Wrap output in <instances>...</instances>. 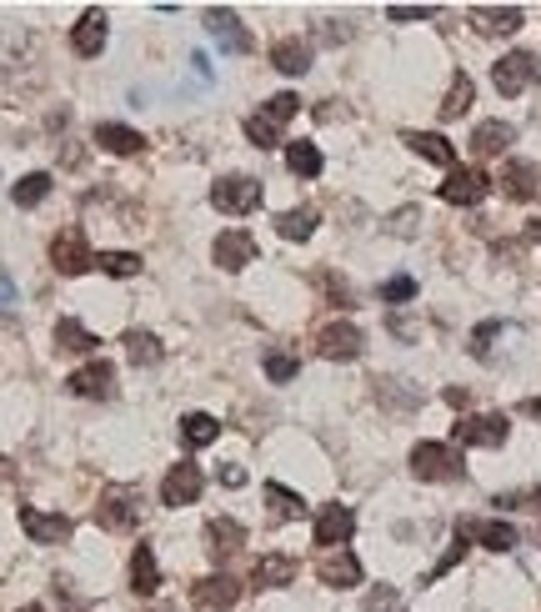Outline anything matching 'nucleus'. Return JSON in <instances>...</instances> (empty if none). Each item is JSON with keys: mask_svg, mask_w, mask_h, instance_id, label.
Returning <instances> with one entry per match:
<instances>
[{"mask_svg": "<svg viewBox=\"0 0 541 612\" xmlns=\"http://www.w3.org/2000/svg\"><path fill=\"white\" fill-rule=\"evenodd\" d=\"M366 612H406V607H401V592L396 587H371L366 592Z\"/></svg>", "mask_w": 541, "mask_h": 612, "instance_id": "nucleus-40", "label": "nucleus"}, {"mask_svg": "<svg viewBox=\"0 0 541 612\" xmlns=\"http://www.w3.org/2000/svg\"><path fill=\"white\" fill-rule=\"evenodd\" d=\"M201 492H206V472H201L196 462H176V467L166 472V482H161V502H166V507H191Z\"/></svg>", "mask_w": 541, "mask_h": 612, "instance_id": "nucleus-7", "label": "nucleus"}, {"mask_svg": "<svg viewBox=\"0 0 541 612\" xmlns=\"http://www.w3.org/2000/svg\"><path fill=\"white\" fill-rule=\"evenodd\" d=\"M416 296V281L411 276H391V281H381V301H411Z\"/></svg>", "mask_w": 541, "mask_h": 612, "instance_id": "nucleus-41", "label": "nucleus"}, {"mask_svg": "<svg viewBox=\"0 0 541 612\" xmlns=\"http://www.w3.org/2000/svg\"><path fill=\"white\" fill-rule=\"evenodd\" d=\"M316 281H321V286H326V291H331V301H336V306H351V291H346V281H341V276H336V271H321V276H316Z\"/></svg>", "mask_w": 541, "mask_h": 612, "instance_id": "nucleus-43", "label": "nucleus"}, {"mask_svg": "<svg viewBox=\"0 0 541 612\" xmlns=\"http://www.w3.org/2000/svg\"><path fill=\"white\" fill-rule=\"evenodd\" d=\"M316 577H321L326 587H361V557H356L351 547H336V552H326V557L316 562Z\"/></svg>", "mask_w": 541, "mask_h": 612, "instance_id": "nucleus-13", "label": "nucleus"}, {"mask_svg": "<svg viewBox=\"0 0 541 612\" xmlns=\"http://www.w3.org/2000/svg\"><path fill=\"white\" fill-rule=\"evenodd\" d=\"M261 367H266V377H271V382H291V377L301 372L296 352H266V362H261Z\"/></svg>", "mask_w": 541, "mask_h": 612, "instance_id": "nucleus-38", "label": "nucleus"}, {"mask_svg": "<svg viewBox=\"0 0 541 612\" xmlns=\"http://www.w3.org/2000/svg\"><path fill=\"white\" fill-rule=\"evenodd\" d=\"M96 146H106V151H116V156H136V151L146 146V136H141V131H131V126L101 121V126H96Z\"/></svg>", "mask_w": 541, "mask_h": 612, "instance_id": "nucleus-24", "label": "nucleus"}, {"mask_svg": "<svg viewBox=\"0 0 541 612\" xmlns=\"http://www.w3.org/2000/svg\"><path fill=\"white\" fill-rule=\"evenodd\" d=\"M126 357L136 367H151V362H161V342L151 332H126Z\"/></svg>", "mask_w": 541, "mask_h": 612, "instance_id": "nucleus-35", "label": "nucleus"}, {"mask_svg": "<svg viewBox=\"0 0 541 612\" xmlns=\"http://www.w3.org/2000/svg\"><path fill=\"white\" fill-rule=\"evenodd\" d=\"M501 337V322H486V327H476L471 332V357H491V342Z\"/></svg>", "mask_w": 541, "mask_h": 612, "instance_id": "nucleus-42", "label": "nucleus"}, {"mask_svg": "<svg viewBox=\"0 0 541 612\" xmlns=\"http://www.w3.org/2000/svg\"><path fill=\"white\" fill-rule=\"evenodd\" d=\"M361 347H366V337H361L356 322H326V327L316 332V352H321L326 362H356Z\"/></svg>", "mask_w": 541, "mask_h": 612, "instance_id": "nucleus-4", "label": "nucleus"}, {"mask_svg": "<svg viewBox=\"0 0 541 612\" xmlns=\"http://www.w3.org/2000/svg\"><path fill=\"white\" fill-rule=\"evenodd\" d=\"M386 16H391V21H431L436 6H391Z\"/></svg>", "mask_w": 541, "mask_h": 612, "instance_id": "nucleus-44", "label": "nucleus"}, {"mask_svg": "<svg viewBox=\"0 0 541 612\" xmlns=\"http://www.w3.org/2000/svg\"><path fill=\"white\" fill-rule=\"evenodd\" d=\"M26 612H41V607H26Z\"/></svg>", "mask_w": 541, "mask_h": 612, "instance_id": "nucleus-51", "label": "nucleus"}, {"mask_svg": "<svg viewBox=\"0 0 541 612\" xmlns=\"http://www.w3.org/2000/svg\"><path fill=\"white\" fill-rule=\"evenodd\" d=\"M316 226H321V216H316L311 206H296V211H281V216H276V231H281L286 241H311Z\"/></svg>", "mask_w": 541, "mask_h": 612, "instance_id": "nucleus-30", "label": "nucleus"}, {"mask_svg": "<svg viewBox=\"0 0 541 612\" xmlns=\"http://www.w3.org/2000/svg\"><path fill=\"white\" fill-rule=\"evenodd\" d=\"M411 472H416L421 482H461V477H466V462H461V452L446 447V442H416V447H411Z\"/></svg>", "mask_w": 541, "mask_h": 612, "instance_id": "nucleus-1", "label": "nucleus"}, {"mask_svg": "<svg viewBox=\"0 0 541 612\" xmlns=\"http://www.w3.org/2000/svg\"><path fill=\"white\" fill-rule=\"evenodd\" d=\"M536 76H541V66H536L531 51H511V56H501V61L491 66V86H496L501 96H521L526 86H536Z\"/></svg>", "mask_w": 541, "mask_h": 612, "instance_id": "nucleus-3", "label": "nucleus"}, {"mask_svg": "<svg viewBox=\"0 0 541 612\" xmlns=\"http://www.w3.org/2000/svg\"><path fill=\"white\" fill-rule=\"evenodd\" d=\"M246 136H251V146H261V151L281 146V126H276L271 116H251V121H246Z\"/></svg>", "mask_w": 541, "mask_h": 612, "instance_id": "nucleus-37", "label": "nucleus"}, {"mask_svg": "<svg viewBox=\"0 0 541 612\" xmlns=\"http://www.w3.org/2000/svg\"><path fill=\"white\" fill-rule=\"evenodd\" d=\"M521 11L516 6H476L471 11V26L481 31V36H511V31H521Z\"/></svg>", "mask_w": 541, "mask_h": 612, "instance_id": "nucleus-19", "label": "nucleus"}, {"mask_svg": "<svg viewBox=\"0 0 541 612\" xmlns=\"http://www.w3.org/2000/svg\"><path fill=\"white\" fill-rule=\"evenodd\" d=\"M156 587H161V567H156V552H151V542H141V547H136V557H131V592L151 597Z\"/></svg>", "mask_w": 541, "mask_h": 612, "instance_id": "nucleus-25", "label": "nucleus"}, {"mask_svg": "<svg viewBox=\"0 0 541 612\" xmlns=\"http://www.w3.org/2000/svg\"><path fill=\"white\" fill-rule=\"evenodd\" d=\"M296 111H301V101H296L291 91H281V96H271V101H266V111H261V116H271L276 126H286V121H291Z\"/></svg>", "mask_w": 541, "mask_h": 612, "instance_id": "nucleus-39", "label": "nucleus"}, {"mask_svg": "<svg viewBox=\"0 0 541 612\" xmlns=\"http://www.w3.org/2000/svg\"><path fill=\"white\" fill-rule=\"evenodd\" d=\"M21 527H26V537L41 542V547H56V542L71 537V517H61V512H41V507H21Z\"/></svg>", "mask_w": 541, "mask_h": 612, "instance_id": "nucleus-11", "label": "nucleus"}, {"mask_svg": "<svg viewBox=\"0 0 541 612\" xmlns=\"http://www.w3.org/2000/svg\"><path fill=\"white\" fill-rule=\"evenodd\" d=\"M351 532H356V512L351 507L326 502L316 512V547H341V542H351Z\"/></svg>", "mask_w": 541, "mask_h": 612, "instance_id": "nucleus-12", "label": "nucleus"}, {"mask_svg": "<svg viewBox=\"0 0 541 612\" xmlns=\"http://www.w3.org/2000/svg\"><path fill=\"white\" fill-rule=\"evenodd\" d=\"M11 477H16V467H11L6 457H0V482H11Z\"/></svg>", "mask_w": 541, "mask_h": 612, "instance_id": "nucleus-49", "label": "nucleus"}, {"mask_svg": "<svg viewBox=\"0 0 541 612\" xmlns=\"http://www.w3.org/2000/svg\"><path fill=\"white\" fill-rule=\"evenodd\" d=\"M446 402L451 407H466V387H446Z\"/></svg>", "mask_w": 541, "mask_h": 612, "instance_id": "nucleus-48", "label": "nucleus"}, {"mask_svg": "<svg viewBox=\"0 0 541 612\" xmlns=\"http://www.w3.org/2000/svg\"><path fill=\"white\" fill-rule=\"evenodd\" d=\"M506 432H511V422L501 412H481V417H461L451 437H456V447H501Z\"/></svg>", "mask_w": 541, "mask_h": 612, "instance_id": "nucleus-6", "label": "nucleus"}, {"mask_svg": "<svg viewBox=\"0 0 541 612\" xmlns=\"http://www.w3.org/2000/svg\"><path fill=\"white\" fill-rule=\"evenodd\" d=\"M436 191H441L446 206H476V201L486 196V176H481L476 166H451L446 181H441Z\"/></svg>", "mask_w": 541, "mask_h": 612, "instance_id": "nucleus-10", "label": "nucleus"}, {"mask_svg": "<svg viewBox=\"0 0 541 612\" xmlns=\"http://www.w3.org/2000/svg\"><path fill=\"white\" fill-rule=\"evenodd\" d=\"M71 51L86 56V61L106 51V16H101V11H86V16L71 26Z\"/></svg>", "mask_w": 541, "mask_h": 612, "instance_id": "nucleus-17", "label": "nucleus"}, {"mask_svg": "<svg viewBox=\"0 0 541 612\" xmlns=\"http://www.w3.org/2000/svg\"><path fill=\"white\" fill-rule=\"evenodd\" d=\"M391 226H396L401 236H411V231H416V206H406V211H396V216H391Z\"/></svg>", "mask_w": 541, "mask_h": 612, "instance_id": "nucleus-47", "label": "nucleus"}, {"mask_svg": "<svg viewBox=\"0 0 541 612\" xmlns=\"http://www.w3.org/2000/svg\"><path fill=\"white\" fill-rule=\"evenodd\" d=\"M46 196H51V176L46 171H31V176L16 181V206H41Z\"/></svg>", "mask_w": 541, "mask_h": 612, "instance_id": "nucleus-34", "label": "nucleus"}, {"mask_svg": "<svg viewBox=\"0 0 541 612\" xmlns=\"http://www.w3.org/2000/svg\"><path fill=\"white\" fill-rule=\"evenodd\" d=\"M211 206L226 211V216H246V211L261 206V181L256 176H221L211 186Z\"/></svg>", "mask_w": 541, "mask_h": 612, "instance_id": "nucleus-2", "label": "nucleus"}, {"mask_svg": "<svg viewBox=\"0 0 541 612\" xmlns=\"http://www.w3.org/2000/svg\"><path fill=\"white\" fill-rule=\"evenodd\" d=\"M206 542H211V557H216V562H231V557L246 547V527H241V522L216 517V522H211V532H206Z\"/></svg>", "mask_w": 541, "mask_h": 612, "instance_id": "nucleus-23", "label": "nucleus"}, {"mask_svg": "<svg viewBox=\"0 0 541 612\" xmlns=\"http://www.w3.org/2000/svg\"><path fill=\"white\" fill-rule=\"evenodd\" d=\"M271 66H276L281 76H301V71H311V46H306L301 36H286V41L271 46Z\"/></svg>", "mask_w": 541, "mask_h": 612, "instance_id": "nucleus-22", "label": "nucleus"}, {"mask_svg": "<svg viewBox=\"0 0 541 612\" xmlns=\"http://www.w3.org/2000/svg\"><path fill=\"white\" fill-rule=\"evenodd\" d=\"M181 437H186V447H211L221 437V422L206 412H191V417H181Z\"/></svg>", "mask_w": 541, "mask_h": 612, "instance_id": "nucleus-33", "label": "nucleus"}, {"mask_svg": "<svg viewBox=\"0 0 541 612\" xmlns=\"http://www.w3.org/2000/svg\"><path fill=\"white\" fill-rule=\"evenodd\" d=\"M471 101H476V86H471V76H466V71H456V76H451V91H446V101H441V116H446V121H456V116H466V111H471Z\"/></svg>", "mask_w": 541, "mask_h": 612, "instance_id": "nucleus-31", "label": "nucleus"}, {"mask_svg": "<svg viewBox=\"0 0 541 612\" xmlns=\"http://www.w3.org/2000/svg\"><path fill=\"white\" fill-rule=\"evenodd\" d=\"M51 261H56L61 276H81V271H91L96 256H91V246H86V231H81V226H66V231L51 241Z\"/></svg>", "mask_w": 541, "mask_h": 612, "instance_id": "nucleus-5", "label": "nucleus"}, {"mask_svg": "<svg viewBox=\"0 0 541 612\" xmlns=\"http://www.w3.org/2000/svg\"><path fill=\"white\" fill-rule=\"evenodd\" d=\"M191 602H196L201 612H231V607L241 602V582H236L231 572L201 577V582H191Z\"/></svg>", "mask_w": 541, "mask_h": 612, "instance_id": "nucleus-8", "label": "nucleus"}, {"mask_svg": "<svg viewBox=\"0 0 541 612\" xmlns=\"http://www.w3.org/2000/svg\"><path fill=\"white\" fill-rule=\"evenodd\" d=\"M266 512H271L276 522H296V517H306V502H301L291 487H281V482H266Z\"/></svg>", "mask_w": 541, "mask_h": 612, "instance_id": "nucleus-27", "label": "nucleus"}, {"mask_svg": "<svg viewBox=\"0 0 541 612\" xmlns=\"http://www.w3.org/2000/svg\"><path fill=\"white\" fill-rule=\"evenodd\" d=\"M506 146H516V126H506V121H481L476 131H471V151L486 161V156H501Z\"/></svg>", "mask_w": 541, "mask_h": 612, "instance_id": "nucleus-20", "label": "nucleus"}, {"mask_svg": "<svg viewBox=\"0 0 541 612\" xmlns=\"http://www.w3.org/2000/svg\"><path fill=\"white\" fill-rule=\"evenodd\" d=\"M496 186H501V191H506L511 201H531V196L541 191V171H536L531 161H516V156H511V161L501 166Z\"/></svg>", "mask_w": 541, "mask_h": 612, "instance_id": "nucleus-15", "label": "nucleus"}, {"mask_svg": "<svg viewBox=\"0 0 541 612\" xmlns=\"http://www.w3.org/2000/svg\"><path fill=\"white\" fill-rule=\"evenodd\" d=\"M206 26H211V36H216L226 51H236V56H246V51H251V31L241 26V16H236V11L211 6V11H206Z\"/></svg>", "mask_w": 541, "mask_h": 612, "instance_id": "nucleus-14", "label": "nucleus"}, {"mask_svg": "<svg viewBox=\"0 0 541 612\" xmlns=\"http://www.w3.org/2000/svg\"><path fill=\"white\" fill-rule=\"evenodd\" d=\"M66 387H71L76 397H111V392H116V367H111V362H91V367L71 372Z\"/></svg>", "mask_w": 541, "mask_h": 612, "instance_id": "nucleus-18", "label": "nucleus"}, {"mask_svg": "<svg viewBox=\"0 0 541 612\" xmlns=\"http://www.w3.org/2000/svg\"><path fill=\"white\" fill-rule=\"evenodd\" d=\"M211 256H216V266H221V271H241V266H251V261H256V241H251L246 231H221V236H216V246H211Z\"/></svg>", "mask_w": 541, "mask_h": 612, "instance_id": "nucleus-16", "label": "nucleus"}, {"mask_svg": "<svg viewBox=\"0 0 541 612\" xmlns=\"http://www.w3.org/2000/svg\"><path fill=\"white\" fill-rule=\"evenodd\" d=\"M56 347H61V352H76V357H86V352H96L101 342H96V337H91L81 322H71V317H66V322H56Z\"/></svg>", "mask_w": 541, "mask_h": 612, "instance_id": "nucleus-32", "label": "nucleus"}, {"mask_svg": "<svg viewBox=\"0 0 541 612\" xmlns=\"http://www.w3.org/2000/svg\"><path fill=\"white\" fill-rule=\"evenodd\" d=\"M286 166H291V176H301V181H311V176H321V146H311V141H291L286 146Z\"/></svg>", "mask_w": 541, "mask_h": 612, "instance_id": "nucleus-29", "label": "nucleus"}, {"mask_svg": "<svg viewBox=\"0 0 541 612\" xmlns=\"http://www.w3.org/2000/svg\"><path fill=\"white\" fill-rule=\"evenodd\" d=\"M291 577H296V562L281 552H266L251 572V587H291Z\"/></svg>", "mask_w": 541, "mask_h": 612, "instance_id": "nucleus-26", "label": "nucleus"}, {"mask_svg": "<svg viewBox=\"0 0 541 612\" xmlns=\"http://www.w3.org/2000/svg\"><path fill=\"white\" fill-rule=\"evenodd\" d=\"M216 482H221V487H246V467H236V462H226V467L216 472Z\"/></svg>", "mask_w": 541, "mask_h": 612, "instance_id": "nucleus-45", "label": "nucleus"}, {"mask_svg": "<svg viewBox=\"0 0 541 612\" xmlns=\"http://www.w3.org/2000/svg\"><path fill=\"white\" fill-rule=\"evenodd\" d=\"M471 537L486 547V552H511L521 542V532L511 522H471Z\"/></svg>", "mask_w": 541, "mask_h": 612, "instance_id": "nucleus-28", "label": "nucleus"}, {"mask_svg": "<svg viewBox=\"0 0 541 612\" xmlns=\"http://www.w3.org/2000/svg\"><path fill=\"white\" fill-rule=\"evenodd\" d=\"M96 266H101L106 276H116V281H121V276H136V271H141V256H136V251H101V256H96Z\"/></svg>", "mask_w": 541, "mask_h": 612, "instance_id": "nucleus-36", "label": "nucleus"}, {"mask_svg": "<svg viewBox=\"0 0 541 612\" xmlns=\"http://www.w3.org/2000/svg\"><path fill=\"white\" fill-rule=\"evenodd\" d=\"M401 141H406L421 161H436V166H446V171L456 166V146H451L446 136H436V131H406Z\"/></svg>", "mask_w": 541, "mask_h": 612, "instance_id": "nucleus-21", "label": "nucleus"}, {"mask_svg": "<svg viewBox=\"0 0 541 612\" xmlns=\"http://www.w3.org/2000/svg\"><path fill=\"white\" fill-rule=\"evenodd\" d=\"M526 236H531V241H541V221H526Z\"/></svg>", "mask_w": 541, "mask_h": 612, "instance_id": "nucleus-50", "label": "nucleus"}, {"mask_svg": "<svg viewBox=\"0 0 541 612\" xmlns=\"http://www.w3.org/2000/svg\"><path fill=\"white\" fill-rule=\"evenodd\" d=\"M96 522H101L106 532H131V527L141 522L136 492H131V487H111V492L101 497V507H96Z\"/></svg>", "mask_w": 541, "mask_h": 612, "instance_id": "nucleus-9", "label": "nucleus"}, {"mask_svg": "<svg viewBox=\"0 0 541 612\" xmlns=\"http://www.w3.org/2000/svg\"><path fill=\"white\" fill-rule=\"evenodd\" d=\"M386 327H391L396 337H406V342L416 337V322H411V317H401V312H391V317H386Z\"/></svg>", "mask_w": 541, "mask_h": 612, "instance_id": "nucleus-46", "label": "nucleus"}]
</instances>
